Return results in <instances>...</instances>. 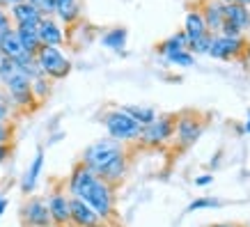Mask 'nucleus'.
<instances>
[{"instance_id": "1", "label": "nucleus", "mask_w": 250, "mask_h": 227, "mask_svg": "<svg viewBox=\"0 0 250 227\" xmlns=\"http://www.w3.org/2000/svg\"><path fill=\"white\" fill-rule=\"evenodd\" d=\"M67 195L83 200L85 205H90L94 209L99 218L106 225H113L117 220V195H115V186L106 184L104 179H99L97 174L87 170V167L78 161L71 174L67 179ZM115 227V225H113Z\"/></svg>"}, {"instance_id": "2", "label": "nucleus", "mask_w": 250, "mask_h": 227, "mask_svg": "<svg viewBox=\"0 0 250 227\" xmlns=\"http://www.w3.org/2000/svg\"><path fill=\"white\" fill-rule=\"evenodd\" d=\"M124 151H129L126 149V144L117 143V140H113V138H101V140L92 143L90 147L83 151L81 163L99 177V174L104 172V170H106V167L110 165L117 156H122Z\"/></svg>"}, {"instance_id": "3", "label": "nucleus", "mask_w": 250, "mask_h": 227, "mask_svg": "<svg viewBox=\"0 0 250 227\" xmlns=\"http://www.w3.org/2000/svg\"><path fill=\"white\" fill-rule=\"evenodd\" d=\"M205 129H207L205 115L195 113V110H184V113H177V120H174V138H172L174 149L177 151L190 149V147L202 138Z\"/></svg>"}, {"instance_id": "4", "label": "nucleus", "mask_w": 250, "mask_h": 227, "mask_svg": "<svg viewBox=\"0 0 250 227\" xmlns=\"http://www.w3.org/2000/svg\"><path fill=\"white\" fill-rule=\"evenodd\" d=\"M101 122H104V126H106L108 138H113V140H117V143H122V144L138 143L140 131H143V126H140L131 115H126L122 110V106L106 110L104 117H101Z\"/></svg>"}, {"instance_id": "5", "label": "nucleus", "mask_w": 250, "mask_h": 227, "mask_svg": "<svg viewBox=\"0 0 250 227\" xmlns=\"http://www.w3.org/2000/svg\"><path fill=\"white\" fill-rule=\"evenodd\" d=\"M174 120H177L174 113L156 115L147 126H143L138 144L145 147V149H161V147L170 144L174 138Z\"/></svg>"}, {"instance_id": "6", "label": "nucleus", "mask_w": 250, "mask_h": 227, "mask_svg": "<svg viewBox=\"0 0 250 227\" xmlns=\"http://www.w3.org/2000/svg\"><path fill=\"white\" fill-rule=\"evenodd\" d=\"M35 60H37L42 76H46L48 81H64L74 69L67 53L62 48H53V46H42L35 55Z\"/></svg>"}, {"instance_id": "7", "label": "nucleus", "mask_w": 250, "mask_h": 227, "mask_svg": "<svg viewBox=\"0 0 250 227\" xmlns=\"http://www.w3.org/2000/svg\"><path fill=\"white\" fill-rule=\"evenodd\" d=\"M246 51V37H225V35H211V46L207 55L213 60L232 62L241 60Z\"/></svg>"}, {"instance_id": "8", "label": "nucleus", "mask_w": 250, "mask_h": 227, "mask_svg": "<svg viewBox=\"0 0 250 227\" xmlns=\"http://www.w3.org/2000/svg\"><path fill=\"white\" fill-rule=\"evenodd\" d=\"M21 223L23 227H53L46 197L42 195H28V200L21 206Z\"/></svg>"}, {"instance_id": "9", "label": "nucleus", "mask_w": 250, "mask_h": 227, "mask_svg": "<svg viewBox=\"0 0 250 227\" xmlns=\"http://www.w3.org/2000/svg\"><path fill=\"white\" fill-rule=\"evenodd\" d=\"M37 35L42 46H53V48L67 46V28L55 16H44L37 23Z\"/></svg>"}, {"instance_id": "10", "label": "nucleus", "mask_w": 250, "mask_h": 227, "mask_svg": "<svg viewBox=\"0 0 250 227\" xmlns=\"http://www.w3.org/2000/svg\"><path fill=\"white\" fill-rule=\"evenodd\" d=\"M46 206L53 220V227H71V216H69V195L64 190H51L46 197Z\"/></svg>"}, {"instance_id": "11", "label": "nucleus", "mask_w": 250, "mask_h": 227, "mask_svg": "<svg viewBox=\"0 0 250 227\" xmlns=\"http://www.w3.org/2000/svg\"><path fill=\"white\" fill-rule=\"evenodd\" d=\"M69 216H71V227H104L106 223L99 218L90 205H85L78 197H69Z\"/></svg>"}, {"instance_id": "12", "label": "nucleus", "mask_w": 250, "mask_h": 227, "mask_svg": "<svg viewBox=\"0 0 250 227\" xmlns=\"http://www.w3.org/2000/svg\"><path fill=\"white\" fill-rule=\"evenodd\" d=\"M53 16L64 28H71L78 21H83V5H81V0H55Z\"/></svg>"}, {"instance_id": "13", "label": "nucleus", "mask_w": 250, "mask_h": 227, "mask_svg": "<svg viewBox=\"0 0 250 227\" xmlns=\"http://www.w3.org/2000/svg\"><path fill=\"white\" fill-rule=\"evenodd\" d=\"M200 14L205 19L207 23V30L211 32V35H218L220 28H223V23H225V16H223V5H220L218 0H202L200 5Z\"/></svg>"}, {"instance_id": "14", "label": "nucleus", "mask_w": 250, "mask_h": 227, "mask_svg": "<svg viewBox=\"0 0 250 227\" xmlns=\"http://www.w3.org/2000/svg\"><path fill=\"white\" fill-rule=\"evenodd\" d=\"M42 170H44V149L39 147L37 154H35V159H32V163L28 165V170H25V174H23V179H21V193L32 195V193L37 190Z\"/></svg>"}, {"instance_id": "15", "label": "nucleus", "mask_w": 250, "mask_h": 227, "mask_svg": "<svg viewBox=\"0 0 250 227\" xmlns=\"http://www.w3.org/2000/svg\"><path fill=\"white\" fill-rule=\"evenodd\" d=\"M182 32L186 35V39H197L202 37V35H207V23L205 19H202V14H200V9L197 7H190L188 12H186V16H184V28Z\"/></svg>"}, {"instance_id": "16", "label": "nucleus", "mask_w": 250, "mask_h": 227, "mask_svg": "<svg viewBox=\"0 0 250 227\" xmlns=\"http://www.w3.org/2000/svg\"><path fill=\"white\" fill-rule=\"evenodd\" d=\"M225 21L234 23L243 35H250V7L246 5H223Z\"/></svg>"}, {"instance_id": "17", "label": "nucleus", "mask_w": 250, "mask_h": 227, "mask_svg": "<svg viewBox=\"0 0 250 227\" xmlns=\"http://www.w3.org/2000/svg\"><path fill=\"white\" fill-rule=\"evenodd\" d=\"M7 12H9V19H12L14 25H25V23H35V25H37V23L44 19L28 0H25V2H19L14 7H9Z\"/></svg>"}, {"instance_id": "18", "label": "nucleus", "mask_w": 250, "mask_h": 227, "mask_svg": "<svg viewBox=\"0 0 250 227\" xmlns=\"http://www.w3.org/2000/svg\"><path fill=\"white\" fill-rule=\"evenodd\" d=\"M182 51H188V39H186V35H184L182 30L170 35V37L163 39V41H159V46H156V53H159L163 60H167V58L174 53H182Z\"/></svg>"}, {"instance_id": "19", "label": "nucleus", "mask_w": 250, "mask_h": 227, "mask_svg": "<svg viewBox=\"0 0 250 227\" xmlns=\"http://www.w3.org/2000/svg\"><path fill=\"white\" fill-rule=\"evenodd\" d=\"M23 53H25V51H23L21 39H19V35H16L14 28L0 35V58H7V60H19Z\"/></svg>"}, {"instance_id": "20", "label": "nucleus", "mask_w": 250, "mask_h": 227, "mask_svg": "<svg viewBox=\"0 0 250 227\" xmlns=\"http://www.w3.org/2000/svg\"><path fill=\"white\" fill-rule=\"evenodd\" d=\"M16 35L21 39V46L25 53L30 55H37V51L42 48V41H39V35H37V25L35 23H25V25H14Z\"/></svg>"}, {"instance_id": "21", "label": "nucleus", "mask_w": 250, "mask_h": 227, "mask_svg": "<svg viewBox=\"0 0 250 227\" xmlns=\"http://www.w3.org/2000/svg\"><path fill=\"white\" fill-rule=\"evenodd\" d=\"M126 41H129V30L122 28V25L108 28V30L101 35V46L108 48V51H117V53H122L124 46H126Z\"/></svg>"}, {"instance_id": "22", "label": "nucleus", "mask_w": 250, "mask_h": 227, "mask_svg": "<svg viewBox=\"0 0 250 227\" xmlns=\"http://www.w3.org/2000/svg\"><path fill=\"white\" fill-rule=\"evenodd\" d=\"M122 110H124L126 115H131V117H133L140 126H147V124H149V122L159 115L152 106H122Z\"/></svg>"}, {"instance_id": "23", "label": "nucleus", "mask_w": 250, "mask_h": 227, "mask_svg": "<svg viewBox=\"0 0 250 227\" xmlns=\"http://www.w3.org/2000/svg\"><path fill=\"white\" fill-rule=\"evenodd\" d=\"M51 92H53V81H48L46 76L32 78V97L37 103H44L46 99L51 97Z\"/></svg>"}, {"instance_id": "24", "label": "nucleus", "mask_w": 250, "mask_h": 227, "mask_svg": "<svg viewBox=\"0 0 250 227\" xmlns=\"http://www.w3.org/2000/svg\"><path fill=\"white\" fill-rule=\"evenodd\" d=\"M209 46H211V32H207V35H202V37H197V39H190L188 41V53L207 55Z\"/></svg>"}, {"instance_id": "25", "label": "nucleus", "mask_w": 250, "mask_h": 227, "mask_svg": "<svg viewBox=\"0 0 250 227\" xmlns=\"http://www.w3.org/2000/svg\"><path fill=\"white\" fill-rule=\"evenodd\" d=\"M166 64H170V67H182V69H188L195 64V55L188 53V51H182V53H174L170 55L166 60Z\"/></svg>"}, {"instance_id": "26", "label": "nucleus", "mask_w": 250, "mask_h": 227, "mask_svg": "<svg viewBox=\"0 0 250 227\" xmlns=\"http://www.w3.org/2000/svg\"><path fill=\"white\" fill-rule=\"evenodd\" d=\"M223 202L220 200H216V197H197V200H193L188 206H186V211L193 213V211H202V209H216V206H220Z\"/></svg>"}, {"instance_id": "27", "label": "nucleus", "mask_w": 250, "mask_h": 227, "mask_svg": "<svg viewBox=\"0 0 250 227\" xmlns=\"http://www.w3.org/2000/svg\"><path fill=\"white\" fill-rule=\"evenodd\" d=\"M28 2H30L42 16H53L55 14V0H28Z\"/></svg>"}, {"instance_id": "28", "label": "nucleus", "mask_w": 250, "mask_h": 227, "mask_svg": "<svg viewBox=\"0 0 250 227\" xmlns=\"http://www.w3.org/2000/svg\"><path fill=\"white\" fill-rule=\"evenodd\" d=\"M14 140V124L7 122V124H0V147L2 144H12Z\"/></svg>"}, {"instance_id": "29", "label": "nucleus", "mask_w": 250, "mask_h": 227, "mask_svg": "<svg viewBox=\"0 0 250 227\" xmlns=\"http://www.w3.org/2000/svg\"><path fill=\"white\" fill-rule=\"evenodd\" d=\"M218 35H225V37H246V35H243V32L236 28L234 23H229V21L223 23V28H220Z\"/></svg>"}, {"instance_id": "30", "label": "nucleus", "mask_w": 250, "mask_h": 227, "mask_svg": "<svg viewBox=\"0 0 250 227\" xmlns=\"http://www.w3.org/2000/svg\"><path fill=\"white\" fill-rule=\"evenodd\" d=\"M12 28H14V23H12V19H9V12L5 7H0V35L12 30Z\"/></svg>"}, {"instance_id": "31", "label": "nucleus", "mask_w": 250, "mask_h": 227, "mask_svg": "<svg viewBox=\"0 0 250 227\" xmlns=\"http://www.w3.org/2000/svg\"><path fill=\"white\" fill-rule=\"evenodd\" d=\"M7 122H12V106L0 99V124H7Z\"/></svg>"}, {"instance_id": "32", "label": "nucleus", "mask_w": 250, "mask_h": 227, "mask_svg": "<svg viewBox=\"0 0 250 227\" xmlns=\"http://www.w3.org/2000/svg\"><path fill=\"white\" fill-rule=\"evenodd\" d=\"M213 184V174H200V177H195V186H211Z\"/></svg>"}, {"instance_id": "33", "label": "nucleus", "mask_w": 250, "mask_h": 227, "mask_svg": "<svg viewBox=\"0 0 250 227\" xmlns=\"http://www.w3.org/2000/svg\"><path fill=\"white\" fill-rule=\"evenodd\" d=\"M9 156H12V144H2L0 147V163L9 161Z\"/></svg>"}, {"instance_id": "34", "label": "nucleus", "mask_w": 250, "mask_h": 227, "mask_svg": "<svg viewBox=\"0 0 250 227\" xmlns=\"http://www.w3.org/2000/svg\"><path fill=\"white\" fill-rule=\"evenodd\" d=\"M220 5H246L250 7V0H218Z\"/></svg>"}, {"instance_id": "35", "label": "nucleus", "mask_w": 250, "mask_h": 227, "mask_svg": "<svg viewBox=\"0 0 250 227\" xmlns=\"http://www.w3.org/2000/svg\"><path fill=\"white\" fill-rule=\"evenodd\" d=\"M241 62H246V64H250V37H246V51H243V58Z\"/></svg>"}, {"instance_id": "36", "label": "nucleus", "mask_w": 250, "mask_h": 227, "mask_svg": "<svg viewBox=\"0 0 250 227\" xmlns=\"http://www.w3.org/2000/svg\"><path fill=\"white\" fill-rule=\"evenodd\" d=\"M19 2H25V0H0V7L9 9V7H14V5H19Z\"/></svg>"}, {"instance_id": "37", "label": "nucleus", "mask_w": 250, "mask_h": 227, "mask_svg": "<svg viewBox=\"0 0 250 227\" xmlns=\"http://www.w3.org/2000/svg\"><path fill=\"white\" fill-rule=\"evenodd\" d=\"M7 205H9V200H7L5 195H2V193H0V216L7 211Z\"/></svg>"}, {"instance_id": "38", "label": "nucleus", "mask_w": 250, "mask_h": 227, "mask_svg": "<svg viewBox=\"0 0 250 227\" xmlns=\"http://www.w3.org/2000/svg\"><path fill=\"white\" fill-rule=\"evenodd\" d=\"M243 133H250V110H248V117H246V124H243Z\"/></svg>"}, {"instance_id": "39", "label": "nucleus", "mask_w": 250, "mask_h": 227, "mask_svg": "<svg viewBox=\"0 0 250 227\" xmlns=\"http://www.w3.org/2000/svg\"><path fill=\"white\" fill-rule=\"evenodd\" d=\"M211 227H239V225H234V223H216Z\"/></svg>"}, {"instance_id": "40", "label": "nucleus", "mask_w": 250, "mask_h": 227, "mask_svg": "<svg viewBox=\"0 0 250 227\" xmlns=\"http://www.w3.org/2000/svg\"><path fill=\"white\" fill-rule=\"evenodd\" d=\"M104 227H113V225H104Z\"/></svg>"}, {"instance_id": "41", "label": "nucleus", "mask_w": 250, "mask_h": 227, "mask_svg": "<svg viewBox=\"0 0 250 227\" xmlns=\"http://www.w3.org/2000/svg\"><path fill=\"white\" fill-rule=\"evenodd\" d=\"M0 60H2V58H0Z\"/></svg>"}]
</instances>
